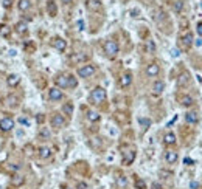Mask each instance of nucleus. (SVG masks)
I'll return each instance as SVG.
<instances>
[{
  "instance_id": "1",
  "label": "nucleus",
  "mask_w": 202,
  "mask_h": 189,
  "mask_svg": "<svg viewBox=\"0 0 202 189\" xmlns=\"http://www.w3.org/2000/svg\"><path fill=\"white\" fill-rule=\"evenodd\" d=\"M106 90L104 88H101V87H96L93 91L90 93V99H92V102L93 104H101L103 101L106 99Z\"/></svg>"
},
{
  "instance_id": "2",
  "label": "nucleus",
  "mask_w": 202,
  "mask_h": 189,
  "mask_svg": "<svg viewBox=\"0 0 202 189\" xmlns=\"http://www.w3.org/2000/svg\"><path fill=\"white\" fill-rule=\"evenodd\" d=\"M104 53L109 57H115L118 54V44L115 40H107L104 44Z\"/></svg>"
},
{
  "instance_id": "3",
  "label": "nucleus",
  "mask_w": 202,
  "mask_h": 189,
  "mask_svg": "<svg viewBox=\"0 0 202 189\" xmlns=\"http://www.w3.org/2000/svg\"><path fill=\"white\" fill-rule=\"evenodd\" d=\"M95 73V67L93 65H84L78 70V75L81 78H90L92 75Z\"/></svg>"
},
{
  "instance_id": "4",
  "label": "nucleus",
  "mask_w": 202,
  "mask_h": 189,
  "mask_svg": "<svg viewBox=\"0 0 202 189\" xmlns=\"http://www.w3.org/2000/svg\"><path fill=\"white\" fill-rule=\"evenodd\" d=\"M13 127H14L13 118H3V119H0V129H2L3 132H9Z\"/></svg>"
},
{
  "instance_id": "5",
  "label": "nucleus",
  "mask_w": 202,
  "mask_h": 189,
  "mask_svg": "<svg viewBox=\"0 0 202 189\" xmlns=\"http://www.w3.org/2000/svg\"><path fill=\"white\" fill-rule=\"evenodd\" d=\"M135 160V152L134 150H126L123 152V164H126V166H129V164H132V161Z\"/></svg>"
},
{
  "instance_id": "6",
  "label": "nucleus",
  "mask_w": 202,
  "mask_h": 189,
  "mask_svg": "<svg viewBox=\"0 0 202 189\" xmlns=\"http://www.w3.org/2000/svg\"><path fill=\"white\" fill-rule=\"evenodd\" d=\"M65 124V119L62 115H53L51 118V127H56V129H59V127H62Z\"/></svg>"
},
{
  "instance_id": "7",
  "label": "nucleus",
  "mask_w": 202,
  "mask_h": 189,
  "mask_svg": "<svg viewBox=\"0 0 202 189\" xmlns=\"http://www.w3.org/2000/svg\"><path fill=\"white\" fill-rule=\"evenodd\" d=\"M48 98H50V101H59V99H62V91L54 87V88H51L50 91H48Z\"/></svg>"
},
{
  "instance_id": "8",
  "label": "nucleus",
  "mask_w": 202,
  "mask_h": 189,
  "mask_svg": "<svg viewBox=\"0 0 202 189\" xmlns=\"http://www.w3.org/2000/svg\"><path fill=\"white\" fill-rule=\"evenodd\" d=\"M54 82H56L58 87L67 88V87H69V76H67V75H61V76L56 78V81H54Z\"/></svg>"
},
{
  "instance_id": "9",
  "label": "nucleus",
  "mask_w": 202,
  "mask_h": 189,
  "mask_svg": "<svg viewBox=\"0 0 202 189\" xmlns=\"http://www.w3.org/2000/svg\"><path fill=\"white\" fill-rule=\"evenodd\" d=\"M53 47L56 48L58 51H61V53H62V51L65 50V47H67V42H65L62 37H56V39L53 40Z\"/></svg>"
},
{
  "instance_id": "10",
  "label": "nucleus",
  "mask_w": 202,
  "mask_h": 189,
  "mask_svg": "<svg viewBox=\"0 0 202 189\" xmlns=\"http://www.w3.org/2000/svg\"><path fill=\"white\" fill-rule=\"evenodd\" d=\"M85 6H87L89 11H98L101 8V0H87Z\"/></svg>"
},
{
  "instance_id": "11",
  "label": "nucleus",
  "mask_w": 202,
  "mask_h": 189,
  "mask_svg": "<svg viewBox=\"0 0 202 189\" xmlns=\"http://www.w3.org/2000/svg\"><path fill=\"white\" fill-rule=\"evenodd\" d=\"M131 82H132V75H131V73H125V75L121 76V79H120V85L123 88L125 87H129Z\"/></svg>"
},
{
  "instance_id": "12",
  "label": "nucleus",
  "mask_w": 202,
  "mask_h": 189,
  "mask_svg": "<svg viewBox=\"0 0 202 189\" xmlns=\"http://www.w3.org/2000/svg\"><path fill=\"white\" fill-rule=\"evenodd\" d=\"M180 40H182V45L185 47V48H188L190 45L193 44V34L188 31V33H185V34L182 36V37H180Z\"/></svg>"
},
{
  "instance_id": "13",
  "label": "nucleus",
  "mask_w": 202,
  "mask_h": 189,
  "mask_svg": "<svg viewBox=\"0 0 202 189\" xmlns=\"http://www.w3.org/2000/svg\"><path fill=\"white\" fill-rule=\"evenodd\" d=\"M20 82V76L19 75H9L7 78V84L9 85V87H16V85H19Z\"/></svg>"
},
{
  "instance_id": "14",
  "label": "nucleus",
  "mask_w": 202,
  "mask_h": 189,
  "mask_svg": "<svg viewBox=\"0 0 202 189\" xmlns=\"http://www.w3.org/2000/svg\"><path fill=\"white\" fill-rule=\"evenodd\" d=\"M165 160H167L168 164H174L177 161V152L174 150H168L167 154H165Z\"/></svg>"
},
{
  "instance_id": "15",
  "label": "nucleus",
  "mask_w": 202,
  "mask_h": 189,
  "mask_svg": "<svg viewBox=\"0 0 202 189\" xmlns=\"http://www.w3.org/2000/svg\"><path fill=\"white\" fill-rule=\"evenodd\" d=\"M159 71H160V68H159L157 64H151V65H148V68H146V73H148V76H157Z\"/></svg>"
},
{
  "instance_id": "16",
  "label": "nucleus",
  "mask_w": 202,
  "mask_h": 189,
  "mask_svg": "<svg viewBox=\"0 0 202 189\" xmlns=\"http://www.w3.org/2000/svg\"><path fill=\"white\" fill-rule=\"evenodd\" d=\"M51 154H53L51 149H50V147H47V146H44V147H41V149H39V157H41V158H44V160L50 158Z\"/></svg>"
},
{
  "instance_id": "17",
  "label": "nucleus",
  "mask_w": 202,
  "mask_h": 189,
  "mask_svg": "<svg viewBox=\"0 0 202 189\" xmlns=\"http://www.w3.org/2000/svg\"><path fill=\"white\" fill-rule=\"evenodd\" d=\"M47 11H48V14H50L51 17H54L58 14V8H56V3L53 2V0H50V2L47 3Z\"/></svg>"
},
{
  "instance_id": "18",
  "label": "nucleus",
  "mask_w": 202,
  "mask_h": 189,
  "mask_svg": "<svg viewBox=\"0 0 202 189\" xmlns=\"http://www.w3.org/2000/svg\"><path fill=\"white\" fill-rule=\"evenodd\" d=\"M5 102H7V106H9V107H16L19 104V98H17L16 95H9V96H7Z\"/></svg>"
},
{
  "instance_id": "19",
  "label": "nucleus",
  "mask_w": 202,
  "mask_h": 189,
  "mask_svg": "<svg viewBox=\"0 0 202 189\" xmlns=\"http://www.w3.org/2000/svg\"><path fill=\"white\" fill-rule=\"evenodd\" d=\"M23 181H25V178H23L22 175H19V174H14L13 177H11V183H13L14 186H20V185H23Z\"/></svg>"
},
{
  "instance_id": "20",
  "label": "nucleus",
  "mask_w": 202,
  "mask_h": 189,
  "mask_svg": "<svg viewBox=\"0 0 202 189\" xmlns=\"http://www.w3.org/2000/svg\"><path fill=\"white\" fill-rule=\"evenodd\" d=\"M163 88H165V82H162V81H156L154 87H152V91H154V95H160L162 91H163Z\"/></svg>"
},
{
  "instance_id": "21",
  "label": "nucleus",
  "mask_w": 202,
  "mask_h": 189,
  "mask_svg": "<svg viewBox=\"0 0 202 189\" xmlns=\"http://www.w3.org/2000/svg\"><path fill=\"white\" fill-rule=\"evenodd\" d=\"M27 29H28V25L25 22H17V25H16V31L19 33V34H25L27 33Z\"/></svg>"
},
{
  "instance_id": "22",
  "label": "nucleus",
  "mask_w": 202,
  "mask_h": 189,
  "mask_svg": "<svg viewBox=\"0 0 202 189\" xmlns=\"http://www.w3.org/2000/svg\"><path fill=\"white\" fill-rule=\"evenodd\" d=\"M17 5H19V11H27L31 6V2H30V0H19Z\"/></svg>"
},
{
  "instance_id": "23",
  "label": "nucleus",
  "mask_w": 202,
  "mask_h": 189,
  "mask_svg": "<svg viewBox=\"0 0 202 189\" xmlns=\"http://www.w3.org/2000/svg\"><path fill=\"white\" fill-rule=\"evenodd\" d=\"M185 119H187V123L194 124V123H198V115H196L194 112H190V113L185 115Z\"/></svg>"
},
{
  "instance_id": "24",
  "label": "nucleus",
  "mask_w": 202,
  "mask_h": 189,
  "mask_svg": "<svg viewBox=\"0 0 202 189\" xmlns=\"http://www.w3.org/2000/svg\"><path fill=\"white\" fill-rule=\"evenodd\" d=\"M163 141H165V144H174L176 143V135L174 133H167L165 138H163Z\"/></svg>"
},
{
  "instance_id": "25",
  "label": "nucleus",
  "mask_w": 202,
  "mask_h": 189,
  "mask_svg": "<svg viewBox=\"0 0 202 189\" xmlns=\"http://www.w3.org/2000/svg\"><path fill=\"white\" fill-rule=\"evenodd\" d=\"M9 33H11V29H9V27L8 25H0V36H3V37H8L9 36Z\"/></svg>"
},
{
  "instance_id": "26",
  "label": "nucleus",
  "mask_w": 202,
  "mask_h": 189,
  "mask_svg": "<svg viewBox=\"0 0 202 189\" xmlns=\"http://www.w3.org/2000/svg\"><path fill=\"white\" fill-rule=\"evenodd\" d=\"M87 118H89V121L95 123V121L100 119V115H98L96 112H93V110H90V112H87Z\"/></svg>"
},
{
  "instance_id": "27",
  "label": "nucleus",
  "mask_w": 202,
  "mask_h": 189,
  "mask_svg": "<svg viewBox=\"0 0 202 189\" xmlns=\"http://www.w3.org/2000/svg\"><path fill=\"white\" fill-rule=\"evenodd\" d=\"M180 102H182V106H185V107H190L193 104V99H191V96H182V99H180Z\"/></svg>"
},
{
  "instance_id": "28",
  "label": "nucleus",
  "mask_w": 202,
  "mask_h": 189,
  "mask_svg": "<svg viewBox=\"0 0 202 189\" xmlns=\"http://www.w3.org/2000/svg\"><path fill=\"white\" fill-rule=\"evenodd\" d=\"M62 112H64L65 115H72V113H73V104H72V102H67V104H64Z\"/></svg>"
},
{
  "instance_id": "29",
  "label": "nucleus",
  "mask_w": 202,
  "mask_h": 189,
  "mask_svg": "<svg viewBox=\"0 0 202 189\" xmlns=\"http://www.w3.org/2000/svg\"><path fill=\"white\" fill-rule=\"evenodd\" d=\"M146 50H148V53H154L156 51V44L152 40H148L146 42Z\"/></svg>"
},
{
  "instance_id": "30",
  "label": "nucleus",
  "mask_w": 202,
  "mask_h": 189,
  "mask_svg": "<svg viewBox=\"0 0 202 189\" xmlns=\"http://www.w3.org/2000/svg\"><path fill=\"white\" fill-rule=\"evenodd\" d=\"M135 189H146V183L142 178H137L135 180Z\"/></svg>"
},
{
  "instance_id": "31",
  "label": "nucleus",
  "mask_w": 202,
  "mask_h": 189,
  "mask_svg": "<svg viewBox=\"0 0 202 189\" xmlns=\"http://www.w3.org/2000/svg\"><path fill=\"white\" fill-rule=\"evenodd\" d=\"M182 8H183V2H180V0H179V2H176V3L173 5V9L176 11V13H180Z\"/></svg>"
},
{
  "instance_id": "32",
  "label": "nucleus",
  "mask_w": 202,
  "mask_h": 189,
  "mask_svg": "<svg viewBox=\"0 0 202 189\" xmlns=\"http://www.w3.org/2000/svg\"><path fill=\"white\" fill-rule=\"evenodd\" d=\"M187 82H188V75L183 73V75H180V78H179V85L182 87V85H185Z\"/></svg>"
},
{
  "instance_id": "33",
  "label": "nucleus",
  "mask_w": 202,
  "mask_h": 189,
  "mask_svg": "<svg viewBox=\"0 0 202 189\" xmlns=\"http://www.w3.org/2000/svg\"><path fill=\"white\" fill-rule=\"evenodd\" d=\"M78 85V81H76V78H73V76H69V87L70 88H75Z\"/></svg>"
},
{
  "instance_id": "34",
  "label": "nucleus",
  "mask_w": 202,
  "mask_h": 189,
  "mask_svg": "<svg viewBox=\"0 0 202 189\" xmlns=\"http://www.w3.org/2000/svg\"><path fill=\"white\" fill-rule=\"evenodd\" d=\"M138 123L142 124V126L145 127V129H146V127H149V126H151V121H149V119H146V118H140V119H138Z\"/></svg>"
},
{
  "instance_id": "35",
  "label": "nucleus",
  "mask_w": 202,
  "mask_h": 189,
  "mask_svg": "<svg viewBox=\"0 0 202 189\" xmlns=\"http://www.w3.org/2000/svg\"><path fill=\"white\" fill-rule=\"evenodd\" d=\"M117 183H118V186H126V177H123V175H121V177H118V178H117Z\"/></svg>"
},
{
  "instance_id": "36",
  "label": "nucleus",
  "mask_w": 202,
  "mask_h": 189,
  "mask_svg": "<svg viewBox=\"0 0 202 189\" xmlns=\"http://www.w3.org/2000/svg\"><path fill=\"white\" fill-rule=\"evenodd\" d=\"M39 135H41L42 138H45V139H47V138H50V132H48L47 129H42V130L39 132Z\"/></svg>"
},
{
  "instance_id": "37",
  "label": "nucleus",
  "mask_w": 202,
  "mask_h": 189,
  "mask_svg": "<svg viewBox=\"0 0 202 189\" xmlns=\"http://www.w3.org/2000/svg\"><path fill=\"white\" fill-rule=\"evenodd\" d=\"M19 169H20L19 164H9V166H8V170H11V172H17Z\"/></svg>"
},
{
  "instance_id": "38",
  "label": "nucleus",
  "mask_w": 202,
  "mask_h": 189,
  "mask_svg": "<svg viewBox=\"0 0 202 189\" xmlns=\"http://www.w3.org/2000/svg\"><path fill=\"white\" fill-rule=\"evenodd\" d=\"M84 59H85L84 54H78V56H73L72 57V60H84Z\"/></svg>"
},
{
  "instance_id": "39",
  "label": "nucleus",
  "mask_w": 202,
  "mask_h": 189,
  "mask_svg": "<svg viewBox=\"0 0 202 189\" xmlns=\"http://www.w3.org/2000/svg\"><path fill=\"white\" fill-rule=\"evenodd\" d=\"M13 2H14V0H3V5H5V6H11V5H13Z\"/></svg>"
},
{
  "instance_id": "40",
  "label": "nucleus",
  "mask_w": 202,
  "mask_h": 189,
  "mask_svg": "<svg viewBox=\"0 0 202 189\" xmlns=\"http://www.w3.org/2000/svg\"><path fill=\"white\" fill-rule=\"evenodd\" d=\"M76 188H78V189H87V185L81 181V183H78V186H76Z\"/></svg>"
},
{
  "instance_id": "41",
  "label": "nucleus",
  "mask_w": 202,
  "mask_h": 189,
  "mask_svg": "<svg viewBox=\"0 0 202 189\" xmlns=\"http://www.w3.org/2000/svg\"><path fill=\"white\" fill-rule=\"evenodd\" d=\"M76 27H78V29H84V22H83V20H78Z\"/></svg>"
},
{
  "instance_id": "42",
  "label": "nucleus",
  "mask_w": 202,
  "mask_h": 189,
  "mask_svg": "<svg viewBox=\"0 0 202 189\" xmlns=\"http://www.w3.org/2000/svg\"><path fill=\"white\" fill-rule=\"evenodd\" d=\"M198 186H199V183H198V181H191V183H190V188H191V189H196Z\"/></svg>"
},
{
  "instance_id": "43",
  "label": "nucleus",
  "mask_w": 202,
  "mask_h": 189,
  "mask_svg": "<svg viewBox=\"0 0 202 189\" xmlns=\"http://www.w3.org/2000/svg\"><path fill=\"white\" fill-rule=\"evenodd\" d=\"M171 54H173V56H174V57H177V56H179V54H180V53H179V50H176V48H174V50H173V51H171Z\"/></svg>"
},
{
  "instance_id": "44",
  "label": "nucleus",
  "mask_w": 202,
  "mask_h": 189,
  "mask_svg": "<svg viewBox=\"0 0 202 189\" xmlns=\"http://www.w3.org/2000/svg\"><path fill=\"white\" fill-rule=\"evenodd\" d=\"M198 34H202V22L198 23Z\"/></svg>"
},
{
  "instance_id": "45",
  "label": "nucleus",
  "mask_w": 202,
  "mask_h": 189,
  "mask_svg": "<svg viewBox=\"0 0 202 189\" xmlns=\"http://www.w3.org/2000/svg\"><path fill=\"white\" fill-rule=\"evenodd\" d=\"M183 163H185V164H193V160H191V158H185Z\"/></svg>"
},
{
  "instance_id": "46",
  "label": "nucleus",
  "mask_w": 202,
  "mask_h": 189,
  "mask_svg": "<svg viewBox=\"0 0 202 189\" xmlns=\"http://www.w3.org/2000/svg\"><path fill=\"white\" fill-rule=\"evenodd\" d=\"M194 44H196V47H201V45H202V40L198 39V40H194Z\"/></svg>"
},
{
  "instance_id": "47",
  "label": "nucleus",
  "mask_w": 202,
  "mask_h": 189,
  "mask_svg": "<svg viewBox=\"0 0 202 189\" xmlns=\"http://www.w3.org/2000/svg\"><path fill=\"white\" fill-rule=\"evenodd\" d=\"M19 123H22V124H28V121H27L25 118H20V119H19Z\"/></svg>"
},
{
  "instance_id": "48",
  "label": "nucleus",
  "mask_w": 202,
  "mask_h": 189,
  "mask_svg": "<svg viewBox=\"0 0 202 189\" xmlns=\"http://www.w3.org/2000/svg\"><path fill=\"white\" fill-rule=\"evenodd\" d=\"M38 121H39V123H42V121H44V116H42V115H39V116H38Z\"/></svg>"
},
{
  "instance_id": "49",
  "label": "nucleus",
  "mask_w": 202,
  "mask_h": 189,
  "mask_svg": "<svg viewBox=\"0 0 202 189\" xmlns=\"http://www.w3.org/2000/svg\"><path fill=\"white\" fill-rule=\"evenodd\" d=\"M62 3H72V0H61Z\"/></svg>"
},
{
  "instance_id": "50",
  "label": "nucleus",
  "mask_w": 202,
  "mask_h": 189,
  "mask_svg": "<svg viewBox=\"0 0 202 189\" xmlns=\"http://www.w3.org/2000/svg\"><path fill=\"white\" fill-rule=\"evenodd\" d=\"M154 189H162V188L159 186V185H156V183H154Z\"/></svg>"
},
{
  "instance_id": "51",
  "label": "nucleus",
  "mask_w": 202,
  "mask_h": 189,
  "mask_svg": "<svg viewBox=\"0 0 202 189\" xmlns=\"http://www.w3.org/2000/svg\"><path fill=\"white\" fill-rule=\"evenodd\" d=\"M62 189H70V188H67V186H64V188H62Z\"/></svg>"
}]
</instances>
